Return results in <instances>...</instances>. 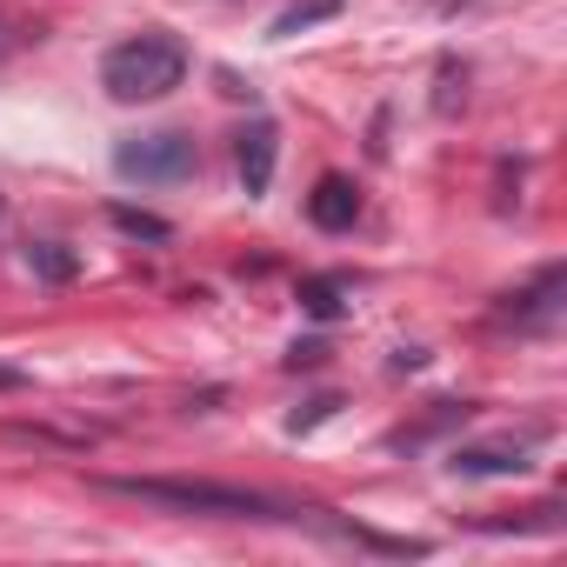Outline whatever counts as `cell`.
I'll use <instances>...</instances> for the list:
<instances>
[{
    "mask_svg": "<svg viewBox=\"0 0 567 567\" xmlns=\"http://www.w3.org/2000/svg\"><path fill=\"white\" fill-rule=\"evenodd\" d=\"M28 267H34L41 280H54V288H61V280H74V274H81V260H74V254H68L61 240H34V247H28Z\"/></svg>",
    "mask_w": 567,
    "mask_h": 567,
    "instance_id": "obj_9",
    "label": "cell"
},
{
    "mask_svg": "<svg viewBox=\"0 0 567 567\" xmlns=\"http://www.w3.org/2000/svg\"><path fill=\"white\" fill-rule=\"evenodd\" d=\"M107 220H114L121 234H134V240H167V234H174L167 220H154V214H141V207H107Z\"/></svg>",
    "mask_w": 567,
    "mask_h": 567,
    "instance_id": "obj_10",
    "label": "cell"
},
{
    "mask_svg": "<svg viewBox=\"0 0 567 567\" xmlns=\"http://www.w3.org/2000/svg\"><path fill=\"white\" fill-rule=\"evenodd\" d=\"M94 487H107V494H121V501H141V507H161V514H207V520H280V527H301V520H315V507H295V501L260 494V487H227V481L101 474Z\"/></svg>",
    "mask_w": 567,
    "mask_h": 567,
    "instance_id": "obj_1",
    "label": "cell"
},
{
    "mask_svg": "<svg viewBox=\"0 0 567 567\" xmlns=\"http://www.w3.org/2000/svg\"><path fill=\"white\" fill-rule=\"evenodd\" d=\"M114 174L134 181V187H181V181L200 174V147H194L187 134H174V127H161V134H127V141L114 147Z\"/></svg>",
    "mask_w": 567,
    "mask_h": 567,
    "instance_id": "obj_3",
    "label": "cell"
},
{
    "mask_svg": "<svg viewBox=\"0 0 567 567\" xmlns=\"http://www.w3.org/2000/svg\"><path fill=\"white\" fill-rule=\"evenodd\" d=\"M441 14H467V8H481V0H434Z\"/></svg>",
    "mask_w": 567,
    "mask_h": 567,
    "instance_id": "obj_15",
    "label": "cell"
},
{
    "mask_svg": "<svg viewBox=\"0 0 567 567\" xmlns=\"http://www.w3.org/2000/svg\"><path fill=\"white\" fill-rule=\"evenodd\" d=\"M308 220H315L321 234H348V227L361 220V187H354L348 174H321L315 194H308Z\"/></svg>",
    "mask_w": 567,
    "mask_h": 567,
    "instance_id": "obj_7",
    "label": "cell"
},
{
    "mask_svg": "<svg viewBox=\"0 0 567 567\" xmlns=\"http://www.w3.org/2000/svg\"><path fill=\"white\" fill-rule=\"evenodd\" d=\"M187 48L167 34V28H147V34H127L121 48H107L101 61V87L121 101V107H147V101H167L181 81H187Z\"/></svg>",
    "mask_w": 567,
    "mask_h": 567,
    "instance_id": "obj_2",
    "label": "cell"
},
{
    "mask_svg": "<svg viewBox=\"0 0 567 567\" xmlns=\"http://www.w3.org/2000/svg\"><path fill=\"white\" fill-rule=\"evenodd\" d=\"M334 408H341V401H334V394H315V401H308V408H295V414H288V434H315V427H321V421H328V414H334Z\"/></svg>",
    "mask_w": 567,
    "mask_h": 567,
    "instance_id": "obj_12",
    "label": "cell"
},
{
    "mask_svg": "<svg viewBox=\"0 0 567 567\" xmlns=\"http://www.w3.org/2000/svg\"><path fill=\"white\" fill-rule=\"evenodd\" d=\"M534 441H540V434H527V441H474V447H454L447 467L467 474V481H481V474H527Z\"/></svg>",
    "mask_w": 567,
    "mask_h": 567,
    "instance_id": "obj_6",
    "label": "cell"
},
{
    "mask_svg": "<svg viewBox=\"0 0 567 567\" xmlns=\"http://www.w3.org/2000/svg\"><path fill=\"white\" fill-rule=\"evenodd\" d=\"M301 301H308V315H315V321H334V315H341V288H334V280H308Z\"/></svg>",
    "mask_w": 567,
    "mask_h": 567,
    "instance_id": "obj_11",
    "label": "cell"
},
{
    "mask_svg": "<svg viewBox=\"0 0 567 567\" xmlns=\"http://www.w3.org/2000/svg\"><path fill=\"white\" fill-rule=\"evenodd\" d=\"M321 361H328L321 341H295V354H288V368H321Z\"/></svg>",
    "mask_w": 567,
    "mask_h": 567,
    "instance_id": "obj_13",
    "label": "cell"
},
{
    "mask_svg": "<svg viewBox=\"0 0 567 567\" xmlns=\"http://www.w3.org/2000/svg\"><path fill=\"white\" fill-rule=\"evenodd\" d=\"M421 361H427V354H421V348H401V354H394V374H414V368H421Z\"/></svg>",
    "mask_w": 567,
    "mask_h": 567,
    "instance_id": "obj_14",
    "label": "cell"
},
{
    "mask_svg": "<svg viewBox=\"0 0 567 567\" xmlns=\"http://www.w3.org/2000/svg\"><path fill=\"white\" fill-rule=\"evenodd\" d=\"M0 388H28V374H14V368H0Z\"/></svg>",
    "mask_w": 567,
    "mask_h": 567,
    "instance_id": "obj_16",
    "label": "cell"
},
{
    "mask_svg": "<svg viewBox=\"0 0 567 567\" xmlns=\"http://www.w3.org/2000/svg\"><path fill=\"white\" fill-rule=\"evenodd\" d=\"M234 161H240V187H247V200H260L267 181H274V161H280V134H274V121H247L240 141H234Z\"/></svg>",
    "mask_w": 567,
    "mask_h": 567,
    "instance_id": "obj_5",
    "label": "cell"
},
{
    "mask_svg": "<svg viewBox=\"0 0 567 567\" xmlns=\"http://www.w3.org/2000/svg\"><path fill=\"white\" fill-rule=\"evenodd\" d=\"M560 295H567V267L554 260V267H540L527 288L507 301V321H514L520 334H554V328H560Z\"/></svg>",
    "mask_w": 567,
    "mask_h": 567,
    "instance_id": "obj_4",
    "label": "cell"
},
{
    "mask_svg": "<svg viewBox=\"0 0 567 567\" xmlns=\"http://www.w3.org/2000/svg\"><path fill=\"white\" fill-rule=\"evenodd\" d=\"M348 8V0H295V8H280L274 14V28H267V41H295V34H308V28H321V21H334Z\"/></svg>",
    "mask_w": 567,
    "mask_h": 567,
    "instance_id": "obj_8",
    "label": "cell"
}]
</instances>
